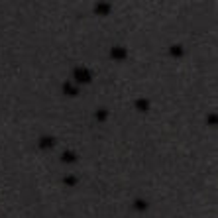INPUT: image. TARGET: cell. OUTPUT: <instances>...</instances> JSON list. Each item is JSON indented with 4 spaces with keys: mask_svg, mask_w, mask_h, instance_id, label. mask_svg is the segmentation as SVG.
<instances>
[{
    "mask_svg": "<svg viewBox=\"0 0 218 218\" xmlns=\"http://www.w3.org/2000/svg\"><path fill=\"white\" fill-rule=\"evenodd\" d=\"M75 79L81 81V83H88L90 75H88V71H84V69H75Z\"/></svg>",
    "mask_w": 218,
    "mask_h": 218,
    "instance_id": "6da1fadb",
    "label": "cell"
},
{
    "mask_svg": "<svg viewBox=\"0 0 218 218\" xmlns=\"http://www.w3.org/2000/svg\"><path fill=\"white\" fill-rule=\"evenodd\" d=\"M110 55L118 57V59H124V57H126V51H124V49H112V51H110Z\"/></svg>",
    "mask_w": 218,
    "mask_h": 218,
    "instance_id": "7a4b0ae2",
    "label": "cell"
},
{
    "mask_svg": "<svg viewBox=\"0 0 218 218\" xmlns=\"http://www.w3.org/2000/svg\"><path fill=\"white\" fill-rule=\"evenodd\" d=\"M75 161V157H73V153H65V155H63V161Z\"/></svg>",
    "mask_w": 218,
    "mask_h": 218,
    "instance_id": "3957f363",
    "label": "cell"
}]
</instances>
